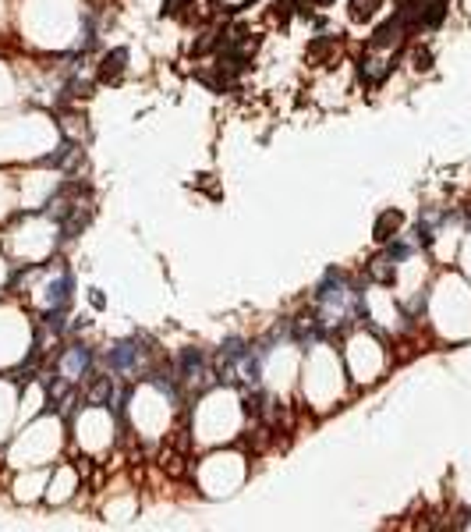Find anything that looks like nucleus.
I'll use <instances>...</instances> for the list:
<instances>
[{"mask_svg":"<svg viewBox=\"0 0 471 532\" xmlns=\"http://www.w3.org/2000/svg\"><path fill=\"white\" fill-rule=\"evenodd\" d=\"M86 366H89V351H86V348H71V351L64 355V362H61V376H64V380H78V376L86 373Z\"/></svg>","mask_w":471,"mask_h":532,"instance_id":"f257e3e1","label":"nucleus"},{"mask_svg":"<svg viewBox=\"0 0 471 532\" xmlns=\"http://www.w3.org/2000/svg\"><path fill=\"white\" fill-rule=\"evenodd\" d=\"M124 61H128V50H113L103 57V68H99V79L103 82H117L121 71H124Z\"/></svg>","mask_w":471,"mask_h":532,"instance_id":"f03ea898","label":"nucleus"},{"mask_svg":"<svg viewBox=\"0 0 471 532\" xmlns=\"http://www.w3.org/2000/svg\"><path fill=\"white\" fill-rule=\"evenodd\" d=\"M400 220H404V216H400L397 210L383 213V216L376 220V238H379V241H390V238H393V231L400 227Z\"/></svg>","mask_w":471,"mask_h":532,"instance_id":"7ed1b4c3","label":"nucleus"},{"mask_svg":"<svg viewBox=\"0 0 471 532\" xmlns=\"http://www.w3.org/2000/svg\"><path fill=\"white\" fill-rule=\"evenodd\" d=\"M400 29H404V18L397 14V18H390V21H386V25L379 29V32H376V39H373V43H376V46H390V43L397 39V32H400Z\"/></svg>","mask_w":471,"mask_h":532,"instance_id":"20e7f679","label":"nucleus"},{"mask_svg":"<svg viewBox=\"0 0 471 532\" xmlns=\"http://www.w3.org/2000/svg\"><path fill=\"white\" fill-rule=\"evenodd\" d=\"M379 4H383V0H351V18H355V21H365V18H373Z\"/></svg>","mask_w":471,"mask_h":532,"instance_id":"39448f33","label":"nucleus"},{"mask_svg":"<svg viewBox=\"0 0 471 532\" xmlns=\"http://www.w3.org/2000/svg\"><path fill=\"white\" fill-rule=\"evenodd\" d=\"M110 394H113V387H110V380H99V383H96L93 391H89V401H93V405H103V401H106Z\"/></svg>","mask_w":471,"mask_h":532,"instance_id":"423d86ee","label":"nucleus"},{"mask_svg":"<svg viewBox=\"0 0 471 532\" xmlns=\"http://www.w3.org/2000/svg\"><path fill=\"white\" fill-rule=\"evenodd\" d=\"M131 344H117V351H113V369H124L128 362H131Z\"/></svg>","mask_w":471,"mask_h":532,"instance_id":"0eeeda50","label":"nucleus"},{"mask_svg":"<svg viewBox=\"0 0 471 532\" xmlns=\"http://www.w3.org/2000/svg\"><path fill=\"white\" fill-rule=\"evenodd\" d=\"M373 277H376V281H390V277H393V270H390V256L373 263Z\"/></svg>","mask_w":471,"mask_h":532,"instance_id":"6e6552de","label":"nucleus"},{"mask_svg":"<svg viewBox=\"0 0 471 532\" xmlns=\"http://www.w3.org/2000/svg\"><path fill=\"white\" fill-rule=\"evenodd\" d=\"M315 4H330V0H315Z\"/></svg>","mask_w":471,"mask_h":532,"instance_id":"1a4fd4ad","label":"nucleus"}]
</instances>
